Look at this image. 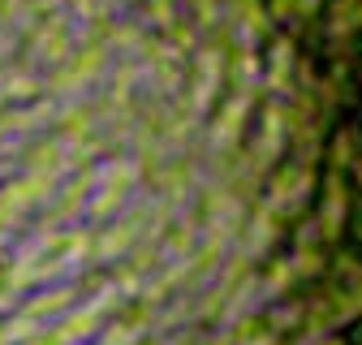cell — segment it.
<instances>
[{
  "mask_svg": "<svg viewBox=\"0 0 362 345\" xmlns=\"http://www.w3.org/2000/svg\"><path fill=\"white\" fill-rule=\"evenodd\" d=\"M69 35H74L69 13H48L39 26H30V65H61L69 57Z\"/></svg>",
  "mask_w": 362,
  "mask_h": 345,
  "instance_id": "1",
  "label": "cell"
},
{
  "mask_svg": "<svg viewBox=\"0 0 362 345\" xmlns=\"http://www.w3.org/2000/svg\"><path fill=\"white\" fill-rule=\"evenodd\" d=\"M104 65H108V48L104 43H86V48L57 74V82H52V91H61V95H78L86 82H95L100 74H104Z\"/></svg>",
  "mask_w": 362,
  "mask_h": 345,
  "instance_id": "2",
  "label": "cell"
},
{
  "mask_svg": "<svg viewBox=\"0 0 362 345\" xmlns=\"http://www.w3.org/2000/svg\"><path fill=\"white\" fill-rule=\"evenodd\" d=\"M220 65L224 57L216 48H203L199 61H194V78H190V112H207L216 91H220Z\"/></svg>",
  "mask_w": 362,
  "mask_h": 345,
  "instance_id": "3",
  "label": "cell"
},
{
  "mask_svg": "<svg viewBox=\"0 0 362 345\" xmlns=\"http://www.w3.org/2000/svg\"><path fill=\"white\" fill-rule=\"evenodd\" d=\"M306 190H310V172L306 168H285L276 177V186H272V207L298 203V199H306Z\"/></svg>",
  "mask_w": 362,
  "mask_h": 345,
  "instance_id": "4",
  "label": "cell"
},
{
  "mask_svg": "<svg viewBox=\"0 0 362 345\" xmlns=\"http://www.w3.org/2000/svg\"><path fill=\"white\" fill-rule=\"evenodd\" d=\"M285 78H289V48L281 43V48H276V61H272V78H267V86H285Z\"/></svg>",
  "mask_w": 362,
  "mask_h": 345,
  "instance_id": "5",
  "label": "cell"
},
{
  "mask_svg": "<svg viewBox=\"0 0 362 345\" xmlns=\"http://www.w3.org/2000/svg\"><path fill=\"white\" fill-rule=\"evenodd\" d=\"M358 5V0H341V30H349L354 26V18H349V9ZM358 18H362V9H358Z\"/></svg>",
  "mask_w": 362,
  "mask_h": 345,
  "instance_id": "6",
  "label": "cell"
},
{
  "mask_svg": "<svg viewBox=\"0 0 362 345\" xmlns=\"http://www.w3.org/2000/svg\"><path fill=\"white\" fill-rule=\"evenodd\" d=\"M281 9H302L306 13V9H315V0H281Z\"/></svg>",
  "mask_w": 362,
  "mask_h": 345,
  "instance_id": "7",
  "label": "cell"
}]
</instances>
